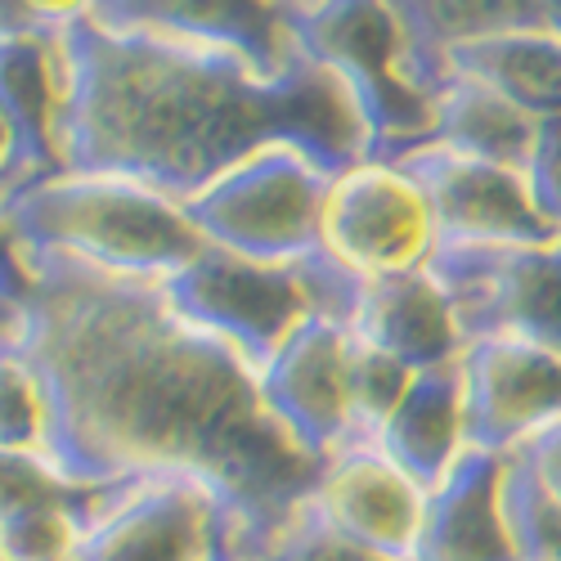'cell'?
Wrapping results in <instances>:
<instances>
[{
	"label": "cell",
	"instance_id": "obj_21",
	"mask_svg": "<svg viewBox=\"0 0 561 561\" xmlns=\"http://www.w3.org/2000/svg\"><path fill=\"white\" fill-rule=\"evenodd\" d=\"M449 72L485 81L535 122L561 113V41L548 32H507L458 45L449 55Z\"/></svg>",
	"mask_w": 561,
	"mask_h": 561
},
{
	"label": "cell",
	"instance_id": "obj_27",
	"mask_svg": "<svg viewBox=\"0 0 561 561\" xmlns=\"http://www.w3.org/2000/svg\"><path fill=\"white\" fill-rule=\"evenodd\" d=\"M512 454H517L530 472L539 477V485L561 503V423L543 427L539 436H530L522 449H512Z\"/></svg>",
	"mask_w": 561,
	"mask_h": 561
},
{
	"label": "cell",
	"instance_id": "obj_19",
	"mask_svg": "<svg viewBox=\"0 0 561 561\" xmlns=\"http://www.w3.org/2000/svg\"><path fill=\"white\" fill-rule=\"evenodd\" d=\"M378 445L400 472L423 485L427 494L449 477V467L467 449V423H462V364H440L413 373V382L396 413L382 423Z\"/></svg>",
	"mask_w": 561,
	"mask_h": 561
},
{
	"label": "cell",
	"instance_id": "obj_33",
	"mask_svg": "<svg viewBox=\"0 0 561 561\" xmlns=\"http://www.w3.org/2000/svg\"><path fill=\"white\" fill-rule=\"evenodd\" d=\"M0 248H5V216H0Z\"/></svg>",
	"mask_w": 561,
	"mask_h": 561
},
{
	"label": "cell",
	"instance_id": "obj_14",
	"mask_svg": "<svg viewBox=\"0 0 561 561\" xmlns=\"http://www.w3.org/2000/svg\"><path fill=\"white\" fill-rule=\"evenodd\" d=\"M90 19L113 32H162L198 45H220L265 72H284L297 59L288 23L270 0H95Z\"/></svg>",
	"mask_w": 561,
	"mask_h": 561
},
{
	"label": "cell",
	"instance_id": "obj_10",
	"mask_svg": "<svg viewBox=\"0 0 561 561\" xmlns=\"http://www.w3.org/2000/svg\"><path fill=\"white\" fill-rule=\"evenodd\" d=\"M323 248L359 278L427 265L436 225L417 184L391 162H359L337 175L323 207Z\"/></svg>",
	"mask_w": 561,
	"mask_h": 561
},
{
	"label": "cell",
	"instance_id": "obj_12",
	"mask_svg": "<svg viewBox=\"0 0 561 561\" xmlns=\"http://www.w3.org/2000/svg\"><path fill=\"white\" fill-rule=\"evenodd\" d=\"M467 449L512 454L561 423V355L522 337H481L462 346Z\"/></svg>",
	"mask_w": 561,
	"mask_h": 561
},
{
	"label": "cell",
	"instance_id": "obj_29",
	"mask_svg": "<svg viewBox=\"0 0 561 561\" xmlns=\"http://www.w3.org/2000/svg\"><path fill=\"white\" fill-rule=\"evenodd\" d=\"M19 5L41 23V32L59 36L68 23L90 19V10H95V0H19Z\"/></svg>",
	"mask_w": 561,
	"mask_h": 561
},
{
	"label": "cell",
	"instance_id": "obj_15",
	"mask_svg": "<svg viewBox=\"0 0 561 561\" xmlns=\"http://www.w3.org/2000/svg\"><path fill=\"white\" fill-rule=\"evenodd\" d=\"M503 454L462 449L427 494L413 561H522L503 522Z\"/></svg>",
	"mask_w": 561,
	"mask_h": 561
},
{
	"label": "cell",
	"instance_id": "obj_7",
	"mask_svg": "<svg viewBox=\"0 0 561 561\" xmlns=\"http://www.w3.org/2000/svg\"><path fill=\"white\" fill-rule=\"evenodd\" d=\"M158 284L184 319L229 342L256 373L310 314H319L301 261L270 265L211 243L203 256Z\"/></svg>",
	"mask_w": 561,
	"mask_h": 561
},
{
	"label": "cell",
	"instance_id": "obj_4",
	"mask_svg": "<svg viewBox=\"0 0 561 561\" xmlns=\"http://www.w3.org/2000/svg\"><path fill=\"white\" fill-rule=\"evenodd\" d=\"M284 23L297 50L346 85L368 135V162L423 145L436 108L404 77V32L387 0H319L306 14H284Z\"/></svg>",
	"mask_w": 561,
	"mask_h": 561
},
{
	"label": "cell",
	"instance_id": "obj_11",
	"mask_svg": "<svg viewBox=\"0 0 561 561\" xmlns=\"http://www.w3.org/2000/svg\"><path fill=\"white\" fill-rule=\"evenodd\" d=\"M427 198L436 243H557L561 233L535 211L526 175L449 149H409L391 158Z\"/></svg>",
	"mask_w": 561,
	"mask_h": 561
},
{
	"label": "cell",
	"instance_id": "obj_16",
	"mask_svg": "<svg viewBox=\"0 0 561 561\" xmlns=\"http://www.w3.org/2000/svg\"><path fill=\"white\" fill-rule=\"evenodd\" d=\"M351 333L368 346L387 351L391 359H400L409 373L454 364L462 359V346H467L454 323V310L440 284L427 274V265L364 278Z\"/></svg>",
	"mask_w": 561,
	"mask_h": 561
},
{
	"label": "cell",
	"instance_id": "obj_30",
	"mask_svg": "<svg viewBox=\"0 0 561 561\" xmlns=\"http://www.w3.org/2000/svg\"><path fill=\"white\" fill-rule=\"evenodd\" d=\"M539 23L548 36L561 41V0H539Z\"/></svg>",
	"mask_w": 561,
	"mask_h": 561
},
{
	"label": "cell",
	"instance_id": "obj_3",
	"mask_svg": "<svg viewBox=\"0 0 561 561\" xmlns=\"http://www.w3.org/2000/svg\"><path fill=\"white\" fill-rule=\"evenodd\" d=\"M14 248L64 252L130 278H167L207 252L190 211L122 175H45L0 198Z\"/></svg>",
	"mask_w": 561,
	"mask_h": 561
},
{
	"label": "cell",
	"instance_id": "obj_22",
	"mask_svg": "<svg viewBox=\"0 0 561 561\" xmlns=\"http://www.w3.org/2000/svg\"><path fill=\"white\" fill-rule=\"evenodd\" d=\"M503 522L522 561H561V503L517 454L503 462Z\"/></svg>",
	"mask_w": 561,
	"mask_h": 561
},
{
	"label": "cell",
	"instance_id": "obj_23",
	"mask_svg": "<svg viewBox=\"0 0 561 561\" xmlns=\"http://www.w3.org/2000/svg\"><path fill=\"white\" fill-rule=\"evenodd\" d=\"M355 337V333H351ZM413 382V373L391 359L387 351L368 346V342H351V445H373L382 432V423L396 413V404L404 400Z\"/></svg>",
	"mask_w": 561,
	"mask_h": 561
},
{
	"label": "cell",
	"instance_id": "obj_8",
	"mask_svg": "<svg viewBox=\"0 0 561 561\" xmlns=\"http://www.w3.org/2000/svg\"><path fill=\"white\" fill-rule=\"evenodd\" d=\"M77 561H248L233 507L198 477H149L85 535Z\"/></svg>",
	"mask_w": 561,
	"mask_h": 561
},
{
	"label": "cell",
	"instance_id": "obj_2",
	"mask_svg": "<svg viewBox=\"0 0 561 561\" xmlns=\"http://www.w3.org/2000/svg\"><path fill=\"white\" fill-rule=\"evenodd\" d=\"M55 55V149L68 175H122L184 207L265 145L310 153L333 180L368 162L346 85L301 50L265 72L220 45L77 19Z\"/></svg>",
	"mask_w": 561,
	"mask_h": 561
},
{
	"label": "cell",
	"instance_id": "obj_20",
	"mask_svg": "<svg viewBox=\"0 0 561 561\" xmlns=\"http://www.w3.org/2000/svg\"><path fill=\"white\" fill-rule=\"evenodd\" d=\"M432 108H436L432 130L417 149L432 145V149L481 158V162H494L507 171H526L530 149H535V117L522 113L517 104H507L485 81L449 72L445 85L436 90Z\"/></svg>",
	"mask_w": 561,
	"mask_h": 561
},
{
	"label": "cell",
	"instance_id": "obj_13",
	"mask_svg": "<svg viewBox=\"0 0 561 561\" xmlns=\"http://www.w3.org/2000/svg\"><path fill=\"white\" fill-rule=\"evenodd\" d=\"M310 503L346 539L373 552H387L396 561H413V543L427 512V490L413 485L378 445L342 449L323 467Z\"/></svg>",
	"mask_w": 561,
	"mask_h": 561
},
{
	"label": "cell",
	"instance_id": "obj_31",
	"mask_svg": "<svg viewBox=\"0 0 561 561\" xmlns=\"http://www.w3.org/2000/svg\"><path fill=\"white\" fill-rule=\"evenodd\" d=\"M270 5H274L278 14H306V10L319 5V0H270Z\"/></svg>",
	"mask_w": 561,
	"mask_h": 561
},
{
	"label": "cell",
	"instance_id": "obj_24",
	"mask_svg": "<svg viewBox=\"0 0 561 561\" xmlns=\"http://www.w3.org/2000/svg\"><path fill=\"white\" fill-rule=\"evenodd\" d=\"M0 449L45 454V396L19 342V323L0 329Z\"/></svg>",
	"mask_w": 561,
	"mask_h": 561
},
{
	"label": "cell",
	"instance_id": "obj_5",
	"mask_svg": "<svg viewBox=\"0 0 561 561\" xmlns=\"http://www.w3.org/2000/svg\"><path fill=\"white\" fill-rule=\"evenodd\" d=\"M333 175L293 145H265L184 203L211 248L270 265L323 252V207Z\"/></svg>",
	"mask_w": 561,
	"mask_h": 561
},
{
	"label": "cell",
	"instance_id": "obj_9",
	"mask_svg": "<svg viewBox=\"0 0 561 561\" xmlns=\"http://www.w3.org/2000/svg\"><path fill=\"white\" fill-rule=\"evenodd\" d=\"M351 342L346 323L310 314L256 373L270 417L323 467L351 445Z\"/></svg>",
	"mask_w": 561,
	"mask_h": 561
},
{
	"label": "cell",
	"instance_id": "obj_32",
	"mask_svg": "<svg viewBox=\"0 0 561 561\" xmlns=\"http://www.w3.org/2000/svg\"><path fill=\"white\" fill-rule=\"evenodd\" d=\"M5 167H10V130L0 122V184H5Z\"/></svg>",
	"mask_w": 561,
	"mask_h": 561
},
{
	"label": "cell",
	"instance_id": "obj_26",
	"mask_svg": "<svg viewBox=\"0 0 561 561\" xmlns=\"http://www.w3.org/2000/svg\"><path fill=\"white\" fill-rule=\"evenodd\" d=\"M522 175H526L535 211L561 233V113L535 122V149Z\"/></svg>",
	"mask_w": 561,
	"mask_h": 561
},
{
	"label": "cell",
	"instance_id": "obj_25",
	"mask_svg": "<svg viewBox=\"0 0 561 561\" xmlns=\"http://www.w3.org/2000/svg\"><path fill=\"white\" fill-rule=\"evenodd\" d=\"M256 561H396V557L373 552V548L346 539V535L306 499V503L293 512V522L270 539V548H265Z\"/></svg>",
	"mask_w": 561,
	"mask_h": 561
},
{
	"label": "cell",
	"instance_id": "obj_34",
	"mask_svg": "<svg viewBox=\"0 0 561 561\" xmlns=\"http://www.w3.org/2000/svg\"><path fill=\"white\" fill-rule=\"evenodd\" d=\"M0 194H5V184H0Z\"/></svg>",
	"mask_w": 561,
	"mask_h": 561
},
{
	"label": "cell",
	"instance_id": "obj_6",
	"mask_svg": "<svg viewBox=\"0 0 561 561\" xmlns=\"http://www.w3.org/2000/svg\"><path fill=\"white\" fill-rule=\"evenodd\" d=\"M440 284L462 342L522 337L561 355V239L557 243H436Z\"/></svg>",
	"mask_w": 561,
	"mask_h": 561
},
{
	"label": "cell",
	"instance_id": "obj_1",
	"mask_svg": "<svg viewBox=\"0 0 561 561\" xmlns=\"http://www.w3.org/2000/svg\"><path fill=\"white\" fill-rule=\"evenodd\" d=\"M14 256L27 278L19 342L45 396V458L81 485L198 477L233 507L256 561L323 477L270 417L256 368L184 319L158 278L36 248Z\"/></svg>",
	"mask_w": 561,
	"mask_h": 561
},
{
	"label": "cell",
	"instance_id": "obj_17",
	"mask_svg": "<svg viewBox=\"0 0 561 561\" xmlns=\"http://www.w3.org/2000/svg\"><path fill=\"white\" fill-rule=\"evenodd\" d=\"M0 122L10 130L5 194L23 190L32 180L59 175V149H55L59 55H55V36L0 41Z\"/></svg>",
	"mask_w": 561,
	"mask_h": 561
},
{
	"label": "cell",
	"instance_id": "obj_28",
	"mask_svg": "<svg viewBox=\"0 0 561 561\" xmlns=\"http://www.w3.org/2000/svg\"><path fill=\"white\" fill-rule=\"evenodd\" d=\"M23 293H27V278H23V265L5 239V248H0V329H10V323H19L23 314Z\"/></svg>",
	"mask_w": 561,
	"mask_h": 561
},
{
	"label": "cell",
	"instance_id": "obj_18",
	"mask_svg": "<svg viewBox=\"0 0 561 561\" xmlns=\"http://www.w3.org/2000/svg\"><path fill=\"white\" fill-rule=\"evenodd\" d=\"M404 32V77L417 95L436 100L449 77V55L458 45L543 32L539 0H387Z\"/></svg>",
	"mask_w": 561,
	"mask_h": 561
}]
</instances>
